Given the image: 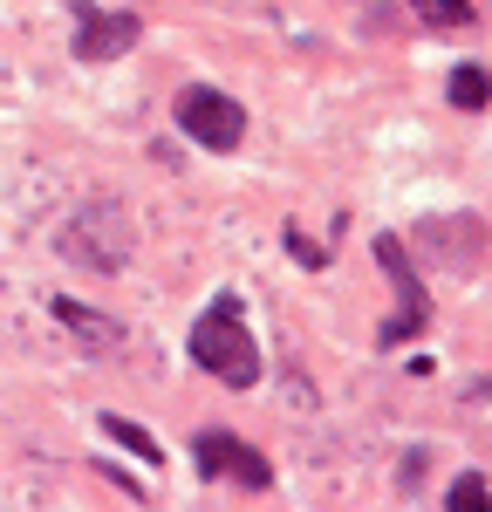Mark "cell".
Wrapping results in <instances>:
<instances>
[{
  "label": "cell",
  "mask_w": 492,
  "mask_h": 512,
  "mask_svg": "<svg viewBox=\"0 0 492 512\" xmlns=\"http://www.w3.org/2000/svg\"><path fill=\"white\" fill-rule=\"evenodd\" d=\"M192 362H199L212 383H226V390H253L260 383V342L246 328V308H240L233 287L212 294V308L192 321Z\"/></svg>",
  "instance_id": "6da1fadb"
},
{
  "label": "cell",
  "mask_w": 492,
  "mask_h": 512,
  "mask_svg": "<svg viewBox=\"0 0 492 512\" xmlns=\"http://www.w3.org/2000/svg\"><path fill=\"white\" fill-rule=\"evenodd\" d=\"M130 246H137V226L123 212V198H89L76 219L62 226V253L89 267V274H123L130 267Z\"/></svg>",
  "instance_id": "7a4b0ae2"
},
{
  "label": "cell",
  "mask_w": 492,
  "mask_h": 512,
  "mask_svg": "<svg viewBox=\"0 0 492 512\" xmlns=\"http://www.w3.org/2000/svg\"><path fill=\"white\" fill-rule=\"evenodd\" d=\"M171 117L178 130L199 144V151H240L246 144V110L226 96V89H212V82H192V89H178V103H171Z\"/></svg>",
  "instance_id": "3957f363"
},
{
  "label": "cell",
  "mask_w": 492,
  "mask_h": 512,
  "mask_svg": "<svg viewBox=\"0 0 492 512\" xmlns=\"http://www.w3.org/2000/svg\"><path fill=\"white\" fill-rule=\"evenodd\" d=\"M376 260H383V274L397 287V315L376 328V349H404L410 335H424V321H431V294H424V280H417L397 233H376Z\"/></svg>",
  "instance_id": "277c9868"
},
{
  "label": "cell",
  "mask_w": 492,
  "mask_h": 512,
  "mask_svg": "<svg viewBox=\"0 0 492 512\" xmlns=\"http://www.w3.org/2000/svg\"><path fill=\"white\" fill-rule=\"evenodd\" d=\"M192 465L205 485H240V492H274V465L233 431H199L192 437Z\"/></svg>",
  "instance_id": "5b68a950"
},
{
  "label": "cell",
  "mask_w": 492,
  "mask_h": 512,
  "mask_svg": "<svg viewBox=\"0 0 492 512\" xmlns=\"http://www.w3.org/2000/svg\"><path fill=\"white\" fill-rule=\"evenodd\" d=\"M137 35H144L137 14H110V7H89V0L76 7V55L82 62H117V55L137 48Z\"/></svg>",
  "instance_id": "8992f818"
},
{
  "label": "cell",
  "mask_w": 492,
  "mask_h": 512,
  "mask_svg": "<svg viewBox=\"0 0 492 512\" xmlns=\"http://www.w3.org/2000/svg\"><path fill=\"white\" fill-rule=\"evenodd\" d=\"M417 246L458 267V260H479V246H486V226H479L472 212H438V219H424V226H417Z\"/></svg>",
  "instance_id": "52a82bcc"
},
{
  "label": "cell",
  "mask_w": 492,
  "mask_h": 512,
  "mask_svg": "<svg viewBox=\"0 0 492 512\" xmlns=\"http://www.w3.org/2000/svg\"><path fill=\"white\" fill-rule=\"evenodd\" d=\"M55 321H69L76 328V342H89V349H123V328L110 315H96V308H82V301H55Z\"/></svg>",
  "instance_id": "ba28073f"
},
{
  "label": "cell",
  "mask_w": 492,
  "mask_h": 512,
  "mask_svg": "<svg viewBox=\"0 0 492 512\" xmlns=\"http://www.w3.org/2000/svg\"><path fill=\"white\" fill-rule=\"evenodd\" d=\"M445 103L451 110H486L492 103V76L479 69V62H458V69L445 76Z\"/></svg>",
  "instance_id": "9c48e42d"
},
{
  "label": "cell",
  "mask_w": 492,
  "mask_h": 512,
  "mask_svg": "<svg viewBox=\"0 0 492 512\" xmlns=\"http://www.w3.org/2000/svg\"><path fill=\"white\" fill-rule=\"evenodd\" d=\"M404 7L424 21V28H438V35H458V28H472V21H479V7H472V0H404Z\"/></svg>",
  "instance_id": "30bf717a"
},
{
  "label": "cell",
  "mask_w": 492,
  "mask_h": 512,
  "mask_svg": "<svg viewBox=\"0 0 492 512\" xmlns=\"http://www.w3.org/2000/svg\"><path fill=\"white\" fill-rule=\"evenodd\" d=\"M103 437H117L123 451H130V458H144V465H164L158 437L144 431V424H130V417H117V410H110V417H103Z\"/></svg>",
  "instance_id": "8fae6325"
},
{
  "label": "cell",
  "mask_w": 492,
  "mask_h": 512,
  "mask_svg": "<svg viewBox=\"0 0 492 512\" xmlns=\"http://www.w3.org/2000/svg\"><path fill=\"white\" fill-rule=\"evenodd\" d=\"M445 506H451V512H492L486 478H479V472H465V478H458V485L445 492Z\"/></svg>",
  "instance_id": "7c38bea8"
},
{
  "label": "cell",
  "mask_w": 492,
  "mask_h": 512,
  "mask_svg": "<svg viewBox=\"0 0 492 512\" xmlns=\"http://www.w3.org/2000/svg\"><path fill=\"white\" fill-rule=\"evenodd\" d=\"M287 253H294V260H301V267H328V246H308V233H294V226H287Z\"/></svg>",
  "instance_id": "4fadbf2b"
},
{
  "label": "cell",
  "mask_w": 492,
  "mask_h": 512,
  "mask_svg": "<svg viewBox=\"0 0 492 512\" xmlns=\"http://www.w3.org/2000/svg\"><path fill=\"white\" fill-rule=\"evenodd\" d=\"M486 396H492V390H486Z\"/></svg>",
  "instance_id": "5bb4252c"
}]
</instances>
